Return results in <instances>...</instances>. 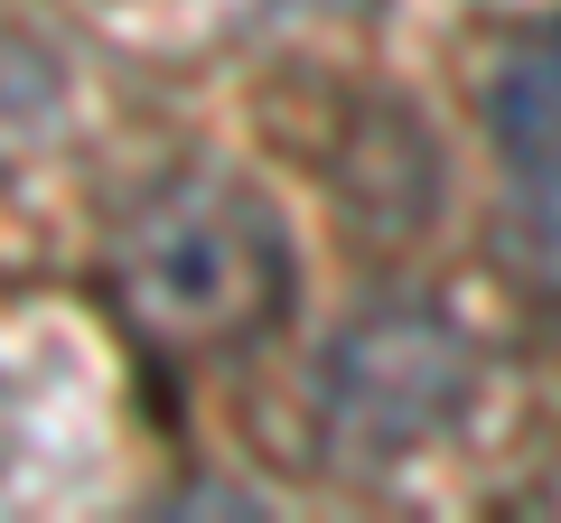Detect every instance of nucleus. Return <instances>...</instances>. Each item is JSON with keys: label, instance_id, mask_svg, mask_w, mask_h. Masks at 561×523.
Listing matches in <instances>:
<instances>
[{"label": "nucleus", "instance_id": "f03ea898", "mask_svg": "<svg viewBox=\"0 0 561 523\" xmlns=\"http://www.w3.org/2000/svg\"><path fill=\"white\" fill-rule=\"evenodd\" d=\"M459 411V337L440 318H365L328 356V421L365 458H402Z\"/></svg>", "mask_w": 561, "mask_h": 523}, {"label": "nucleus", "instance_id": "20e7f679", "mask_svg": "<svg viewBox=\"0 0 561 523\" xmlns=\"http://www.w3.org/2000/svg\"><path fill=\"white\" fill-rule=\"evenodd\" d=\"M272 10H383V0H272Z\"/></svg>", "mask_w": 561, "mask_h": 523}, {"label": "nucleus", "instance_id": "f257e3e1", "mask_svg": "<svg viewBox=\"0 0 561 523\" xmlns=\"http://www.w3.org/2000/svg\"><path fill=\"white\" fill-rule=\"evenodd\" d=\"M113 290L131 327L169 356H243L290 318L300 262L280 216L243 178H169L122 216L113 234Z\"/></svg>", "mask_w": 561, "mask_h": 523}, {"label": "nucleus", "instance_id": "7ed1b4c3", "mask_svg": "<svg viewBox=\"0 0 561 523\" xmlns=\"http://www.w3.org/2000/svg\"><path fill=\"white\" fill-rule=\"evenodd\" d=\"M496 131H505V168H515V206H524V253H534L542 290L561 300V38L496 84Z\"/></svg>", "mask_w": 561, "mask_h": 523}]
</instances>
